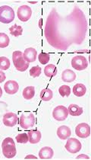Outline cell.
<instances>
[{
  "label": "cell",
  "mask_w": 91,
  "mask_h": 160,
  "mask_svg": "<svg viewBox=\"0 0 91 160\" xmlns=\"http://www.w3.org/2000/svg\"><path fill=\"white\" fill-rule=\"evenodd\" d=\"M87 30L85 15L78 6H75L71 12L65 16H61L53 9L46 20L44 34L51 46L66 50L72 44H81L86 38Z\"/></svg>",
  "instance_id": "1"
},
{
  "label": "cell",
  "mask_w": 91,
  "mask_h": 160,
  "mask_svg": "<svg viewBox=\"0 0 91 160\" xmlns=\"http://www.w3.org/2000/svg\"><path fill=\"white\" fill-rule=\"evenodd\" d=\"M2 149L4 156L8 159H11L16 156V147L13 139L11 137H7L3 140L2 143Z\"/></svg>",
  "instance_id": "2"
},
{
  "label": "cell",
  "mask_w": 91,
  "mask_h": 160,
  "mask_svg": "<svg viewBox=\"0 0 91 160\" xmlns=\"http://www.w3.org/2000/svg\"><path fill=\"white\" fill-rule=\"evenodd\" d=\"M12 60L14 66L17 70L20 72H25L29 67V62L25 60L23 53L21 51H15L12 53Z\"/></svg>",
  "instance_id": "3"
},
{
  "label": "cell",
  "mask_w": 91,
  "mask_h": 160,
  "mask_svg": "<svg viewBox=\"0 0 91 160\" xmlns=\"http://www.w3.org/2000/svg\"><path fill=\"white\" fill-rule=\"evenodd\" d=\"M15 19V12L11 7L2 6L0 7V22L3 24H9Z\"/></svg>",
  "instance_id": "4"
},
{
  "label": "cell",
  "mask_w": 91,
  "mask_h": 160,
  "mask_svg": "<svg viewBox=\"0 0 91 160\" xmlns=\"http://www.w3.org/2000/svg\"><path fill=\"white\" fill-rule=\"evenodd\" d=\"M20 126L23 129L31 128L35 124V117L30 112H25L20 115L19 120Z\"/></svg>",
  "instance_id": "5"
},
{
  "label": "cell",
  "mask_w": 91,
  "mask_h": 160,
  "mask_svg": "<svg viewBox=\"0 0 91 160\" xmlns=\"http://www.w3.org/2000/svg\"><path fill=\"white\" fill-rule=\"evenodd\" d=\"M71 66L76 70H84L87 69L88 62L84 56H75L71 60Z\"/></svg>",
  "instance_id": "6"
},
{
  "label": "cell",
  "mask_w": 91,
  "mask_h": 160,
  "mask_svg": "<svg viewBox=\"0 0 91 160\" xmlns=\"http://www.w3.org/2000/svg\"><path fill=\"white\" fill-rule=\"evenodd\" d=\"M68 116V111L66 107L59 105L55 108L52 111V117L58 121H63L67 119Z\"/></svg>",
  "instance_id": "7"
},
{
  "label": "cell",
  "mask_w": 91,
  "mask_h": 160,
  "mask_svg": "<svg viewBox=\"0 0 91 160\" xmlns=\"http://www.w3.org/2000/svg\"><path fill=\"white\" fill-rule=\"evenodd\" d=\"M65 147L67 149V151H68L70 153L75 154L78 152L81 149L82 145L81 142L79 141L78 140H77V139L69 138L67 140Z\"/></svg>",
  "instance_id": "8"
},
{
  "label": "cell",
  "mask_w": 91,
  "mask_h": 160,
  "mask_svg": "<svg viewBox=\"0 0 91 160\" xmlns=\"http://www.w3.org/2000/svg\"><path fill=\"white\" fill-rule=\"evenodd\" d=\"M17 15H18V19H20V21L23 22H27L32 15L31 8L28 6H26V5L21 6L18 8Z\"/></svg>",
  "instance_id": "9"
},
{
  "label": "cell",
  "mask_w": 91,
  "mask_h": 160,
  "mask_svg": "<svg viewBox=\"0 0 91 160\" xmlns=\"http://www.w3.org/2000/svg\"><path fill=\"white\" fill-rule=\"evenodd\" d=\"M75 133L80 138H87L90 135V128L87 123H79L75 128Z\"/></svg>",
  "instance_id": "10"
},
{
  "label": "cell",
  "mask_w": 91,
  "mask_h": 160,
  "mask_svg": "<svg viewBox=\"0 0 91 160\" xmlns=\"http://www.w3.org/2000/svg\"><path fill=\"white\" fill-rule=\"evenodd\" d=\"M2 121L5 126L11 128V127L15 126L18 123V118L15 113L8 112L4 114Z\"/></svg>",
  "instance_id": "11"
},
{
  "label": "cell",
  "mask_w": 91,
  "mask_h": 160,
  "mask_svg": "<svg viewBox=\"0 0 91 160\" xmlns=\"http://www.w3.org/2000/svg\"><path fill=\"white\" fill-rule=\"evenodd\" d=\"M4 89L8 95H15V93L18 92L19 89V86L16 81L14 80H9L6 82V84L4 85Z\"/></svg>",
  "instance_id": "12"
},
{
  "label": "cell",
  "mask_w": 91,
  "mask_h": 160,
  "mask_svg": "<svg viewBox=\"0 0 91 160\" xmlns=\"http://www.w3.org/2000/svg\"><path fill=\"white\" fill-rule=\"evenodd\" d=\"M37 50L33 48H27L23 53L24 58L27 62H33L37 60Z\"/></svg>",
  "instance_id": "13"
},
{
  "label": "cell",
  "mask_w": 91,
  "mask_h": 160,
  "mask_svg": "<svg viewBox=\"0 0 91 160\" xmlns=\"http://www.w3.org/2000/svg\"><path fill=\"white\" fill-rule=\"evenodd\" d=\"M71 135V130L68 127L61 126L57 130V136L61 140H67Z\"/></svg>",
  "instance_id": "14"
},
{
  "label": "cell",
  "mask_w": 91,
  "mask_h": 160,
  "mask_svg": "<svg viewBox=\"0 0 91 160\" xmlns=\"http://www.w3.org/2000/svg\"><path fill=\"white\" fill-rule=\"evenodd\" d=\"M54 155V151L51 147H43L39 152V157L42 159H52Z\"/></svg>",
  "instance_id": "15"
},
{
  "label": "cell",
  "mask_w": 91,
  "mask_h": 160,
  "mask_svg": "<svg viewBox=\"0 0 91 160\" xmlns=\"http://www.w3.org/2000/svg\"><path fill=\"white\" fill-rule=\"evenodd\" d=\"M27 135H28L29 141L30 143L32 144H36L38 143V142L40 141L41 140V133L39 130H30V131H28L27 133Z\"/></svg>",
  "instance_id": "16"
},
{
  "label": "cell",
  "mask_w": 91,
  "mask_h": 160,
  "mask_svg": "<svg viewBox=\"0 0 91 160\" xmlns=\"http://www.w3.org/2000/svg\"><path fill=\"white\" fill-rule=\"evenodd\" d=\"M76 79V74L71 69H65L61 73V79L65 82H72Z\"/></svg>",
  "instance_id": "17"
},
{
  "label": "cell",
  "mask_w": 91,
  "mask_h": 160,
  "mask_svg": "<svg viewBox=\"0 0 91 160\" xmlns=\"http://www.w3.org/2000/svg\"><path fill=\"white\" fill-rule=\"evenodd\" d=\"M68 114H70L73 117H78V116L81 115L84 112L83 108L81 107H79L78 105H75V104H72V105L68 106Z\"/></svg>",
  "instance_id": "18"
},
{
  "label": "cell",
  "mask_w": 91,
  "mask_h": 160,
  "mask_svg": "<svg viewBox=\"0 0 91 160\" xmlns=\"http://www.w3.org/2000/svg\"><path fill=\"white\" fill-rule=\"evenodd\" d=\"M87 92V88L84 84L78 83L73 87V94L77 97H82Z\"/></svg>",
  "instance_id": "19"
},
{
  "label": "cell",
  "mask_w": 91,
  "mask_h": 160,
  "mask_svg": "<svg viewBox=\"0 0 91 160\" xmlns=\"http://www.w3.org/2000/svg\"><path fill=\"white\" fill-rule=\"evenodd\" d=\"M44 74L49 78H52L57 74V68L53 64H49L44 69Z\"/></svg>",
  "instance_id": "20"
},
{
  "label": "cell",
  "mask_w": 91,
  "mask_h": 160,
  "mask_svg": "<svg viewBox=\"0 0 91 160\" xmlns=\"http://www.w3.org/2000/svg\"><path fill=\"white\" fill-rule=\"evenodd\" d=\"M35 95V88L34 86H27L23 90V97L27 100L32 99Z\"/></svg>",
  "instance_id": "21"
},
{
  "label": "cell",
  "mask_w": 91,
  "mask_h": 160,
  "mask_svg": "<svg viewBox=\"0 0 91 160\" xmlns=\"http://www.w3.org/2000/svg\"><path fill=\"white\" fill-rule=\"evenodd\" d=\"M53 97V92L49 88L43 89L40 92V98L44 102H49Z\"/></svg>",
  "instance_id": "22"
},
{
  "label": "cell",
  "mask_w": 91,
  "mask_h": 160,
  "mask_svg": "<svg viewBox=\"0 0 91 160\" xmlns=\"http://www.w3.org/2000/svg\"><path fill=\"white\" fill-rule=\"evenodd\" d=\"M9 32L11 35L15 36V37H18V36L21 35L22 33H23V28H22L21 26L15 24L10 28Z\"/></svg>",
  "instance_id": "23"
},
{
  "label": "cell",
  "mask_w": 91,
  "mask_h": 160,
  "mask_svg": "<svg viewBox=\"0 0 91 160\" xmlns=\"http://www.w3.org/2000/svg\"><path fill=\"white\" fill-rule=\"evenodd\" d=\"M10 40L5 33H0V48H6L9 45Z\"/></svg>",
  "instance_id": "24"
},
{
  "label": "cell",
  "mask_w": 91,
  "mask_h": 160,
  "mask_svg": "<svg viewBox=\"0 0 91 160\" xmlns=\"http://www.w3.org/2000/svg\"><path fill=\"white\" fill-rule=\"evenodd\" d=\"M10 67V60L7 57H0V69L1 70H7Z\"/></svg>",
  "instance_id": "25"
},
{
  "label": "cell",
  "mask_w": 91,
  "mask_h": 160,
  "mask_svg": "<svg viewBox=\"0 0 91 160\" xmlns=\"http://www.w3.org/2000/svg\"><path fill=\"white\" fill-rule=\"evenodd\" d=\"M59 92L61 97H68L71 94V88L68 86H61L59 88Z\"/></svg>",
  "instance_id": "26"
},
{
  "label": "cell",
  "mask_w": 91,
  "mask_h": 160,
  "mask_svg": "<svg viewBox=\"0 0 91 160\" xmlns=\"http://www.w3.org/2000/svg\"><path fill=\"white\" fill-rule=\"evenodd\" d=\"M38 60L41 64H43L44 65V64H46L49 61V60H50V56H49V53H41L38 56Z\"/></svg>",
  "instance_id": "27"
},
{
  "label": "cell",
  "mask_w": 91,
  "mask_h": 160,
  "mask_svg": "<svg viewBox=\"0 0 91 160\" xmlns=\"http://www.w3.org/2000/svg\"><path fill=\"white\" fill-rule=\"evenodd\" d=\"M15 139H16V141L19 143H27L29 141L27 133H20V134L17 135Z\"/></svg>",
  "instance_id": "28"
},
{
  "label": "cell",
  "mask_w": 91,
  "mask_h": 160,
  "mask_svg": "<svg viewBox=\"0 0 91 160\" xmlns=\"http://www.w3.org/2000/svg\"><path fill=\"white\" fill-rule=\"evenodd\" d=\"M41 74V68L39 66H35V67H33L30 70V76L34 78L39 77Z\"/></svg>",
  "instance_id": "29"
},
{
  "label": "cell",
  "mask_w": 91,
  "mask_h": 160,
  "mask_svg": "<svg viewBox=\"0 0 91 160\" xmlns=\"http://www.w3.org/2000/svg\"><path fill=\"white\" fill-rule=\"evenodd\" d=\"M6 74H5L2 71L0 70V83L3 82L6 80Z\"/></svg>",
  "instance_id": "30"
},
{
  "label": "cell",
  "mask_w": 91,
  "mask_h": 160,
  "mask_svg": "<svg viewBox=\"0 0 91 160\" xmlns=\"http://www.w3.org/2000/svg\"><path fill=\"white\" fill-rule=\"evenodd\" d=\"M80 158H87V159H89L88 156H85V155H81V156H79L77 157V159H80Z\"/></svg>",
  "instance_id": "31"
},
{
  "label": "cell",
  "mask_w": 91,
  "mask_h": 160,
  "mask_svg": "<svg viewBox=\"0 0 91 160\" xmlns=\"http://www.w3.org/2000/svg\"><path fill=\"white\" fill-rule=\"evenodd\" d=\"M2 88L0 87V98L2 97Z\"/></svg>",
  "instance_id": "32"
},
{
  "label": "cell",
  "mask_w": 91,
  "mask_h": 160,
  "mask_svg": "<svg viewBox=\"0 0 91 160\" xmlns=\"http://www.w3.org/2000/svg\"><path fill=\"white\" fill-rule=\"evenodd\" d=\"M28 157H30V158H35V156H27V158H28Z\"/></svg>",
  "instance_id": "33"
}]
</instances>
